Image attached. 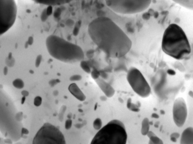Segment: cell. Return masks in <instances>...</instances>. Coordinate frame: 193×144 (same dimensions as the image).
<instances>
[{
  "mask_svg": "<svg viewBox=\"0 0 193 144\" xmlns=\"http://www.w3.org/2000/svg\"><path fill=\"white\" fill-rule=\"evenodd\" d=\"M88 31L93 41L109 57L122 58L131 49L129 37L108 17L95 19L89 25Z\"/></svg>",
  "mask_w": 193,
  "mask_h": 144,
  "instance_id": "cell-1",
  "label": "cell"
},
{
  "mask_svg": "<svg viewBox=\"0 0 193 144\" xmlns=\"http://www.w3.org/2000/svg\"><path fill=\"white\" fill-rule=\"evenodd\" d=\"M162 48L165 54L178 60L185 59L191 53L190 44L185 32L175 24L169 25L164 31Z\"/></svg>",
  "mask_w": 193,
  "mask_h": 144,
  "instance_id": "cell-2",
  "label": "cell"
},
{
  "mask_svg": "<svg viewBox=\"0 0 193 144\" xmlns=\"http://www.w3.org/2000/svg\"><path fill=\"white\" fill-rule=\"evenodd\" d=\"M46 45L49 54L59 61L74 63L81 62L84 58L83 50L79 46L56 35L48 37Z\"/></svg>",
  "mask_w": 193,
  "mask_h": 144,
  "instance_id": "cell-3",
  "label": "cell"
},
{
  "mask_svg": "<svg viewBox=\"0 0 193 144\" xmlns=\"http://www.w3.org/2000/svg\"><path fill=\"white\" fill-rule=\"evenodd\" d=\"M128 136L123 123L112 120L101 129L91 144H126Z\"/></svg>",
  "mask_w": 193,
  "mask_h": 144,
  "instance_id": "cell-4",
  "label": "cell"
},
{
  "mask_svg": "<svg viewBox=\"0 0 193 144\" xmlns=\"http://www.w3.org/2000/svg\"><path fill=\"white\" fill-rule=\"evenodd\" d=\"M107 6L114 12L121 14H133L144 11L149 7L151 1H106Z\"/></svg>",
  "mask_w": 193,
  "mask_h": 144,
  "instance_id": "cell-5",
  "label": "cell"
},
{
  "mask_svg": "<svg viewBox=\"0 0 193 144\" xmlns=\"http://www.w3.org/2000/svg\"><path fill=\"white\" fill-rule=\"evenodd\" d=\"M32 144H66L65 137L60 130L49 123L39 129Z\"/></svg>",
  "mask_w": 193,
  "mask_h": 144,
  "instance_id": "cell-6",
  "label": "cell"
},
{
  "mask_svg": "<svg viewBox=\"0 0 193 144\" xmlns=\"http://www.w3.org/2000/svg\"><path fill=\"white\" fill-rule=\"evenodd\" d=\"M17 7L13 0H0V35L7 31L15 23Z\"/></svg>",
  "mask_w": 193,
  "mask_h": 144,
  "instance_id": "cell-7",
  "label": "cell"
},
{
  "mask_svg": "<svg viewBox=\"0 0 193 144\" xmlns=\"http://www.w3.org/2000/svg\"><path fill=\"white\" fill-rule=\"evenodd\" d=\"M127 79L134 92L141 97L147 98L151 93V88L140 71L131 67L128 71Z\"/></svg>",
  "mask_w": 193,
  "mask_h": 144,
  "instance_id": "cell-8",
  "label": "cell"
},
{
  "mask_svg": "<svg viewBox=\"0 0 193 144\" xmlns=\"http://www.w3.org/2000/svg\"><path fill=\"white\" fill-rule=\"evenodd\" d=\"M187 109L185 100L178 97L175 100L173 107V120L177 127H183L186 120Z\"/></svg>",
  "mask_w": 193,
  "mask_h": 144,
  "instance_id": "cell-9",
  "label": "cell"
},
{
  "mask_svg": "<svg viewBox=\"0 0 193 144\" xmlns=\"http://www.w3.org/2000/svg\"><path fill=\"white\" fill-rule=\"evenodd\" d=\"M180 144H193V128L189 127L182 132Z\"/></svg>",
  "mask_w": 193,
  "mask_h": 144,
  "instance_id": "cell-10",
  "label": "cell"
},
{
  "mask_svg": "<svg viewBox=\"0 0 193 144\" xmlns=\"http://www.w3.org/2000/svg\"><path fill=\"white\" fill-rule=\"evenodd\" d=\"M96 82L106 94L107 96L111 97L114 95L115 93V91L108 83L105 82L103 80L101 79H96Z\"/></svg>",
  "mask_w": 193,
  "mask_h": 144,
  "instance_id": "cell-11",
  "label": "cell"
},
{
  "mask_svg": "<svg viewBox=\"0 0 193 144\" xmlns=\"http://www.w3.org/2000/svg\"><path fill=\"white\" fill-rule=\"evenodd\" d=\"M69 89L71 93L79 100H83L81 97L84 100L85 99L84 95L75 83L71 84L69 87Z\"/></svg>",
  "mask_w": 193,
  "mask_h": 144,
  "instance_id": "cell-12",
  "label": "cell"
},
{
  "mask_svg": "<svg viewBox=\"0 0 193 144\" xmlns=\"http://www.w3.org/2000/svg\"><path fill=\"white\" fill-rule=\"evenodd\" d=\"M71 1H58V0H53V1H48V0H40V1H35V2L40 4L52 6V5H59L65 4V3H69Z\"/></svg>",
  "mask_w": 193,
  "mask_h": 144,
  "instance_id": "cell-13",
  "label": "cell"
},
{
  "mask_svg": "<svg viewBox=\"0 0 193 144\" xmlns=\"http://www.w3.org/2000/svg\"><path fill=\"white\" fill-rule=\"evenodd\" d=\"M150 128V122L149 119L145 118L142 121L141 132L143 136H146L149 132Z\"/></svg>",
  "mask_w": 193,
  "mask_h": 144,
  "instance_id": "cell-14",
  "label": "cell"
},
{
  "mask_svg": "<svg viewBox=\"0 0 193 144\" xmlns=\"http://www.w3.org/2000/svg\"><path fill=\"white\" fill-rule=\"evenodd\" d=\"M175 2L178 4L181 5V6L185 7L190 9L193 10V1H174Z\"/></svg>",
  "mask_w": 193,
  "mask_h": 144,
  "instance_id": "cell-15",
  "label": "cell"
},
{
  "mask_svg": "<svg viewBox=\"0 0 193 144\" xmlns=\"http://www.w3.org/2000/svg\"><path fill=\"white\" fill-rule=\"evenodd\" d=\"M148 144H163L162 140L155 134L150 137Z\"/></svg>",
  "mask_w": 193,
  "mask_h": 144,
  "instance_id": "cell-16",
  "label": "cell"
},
{
  "mask_svg": "<svg viewBox=\"0 0 193 144\" xmlns=\"http://www.w3.org/2000/svg\"><path fill=\"white\" fill-rule=\"evenodd\" d=\"M127 107L129 109L132 111L137 112L140 111L138 106L136 105L133 104L132 103L131 100L130 99L128 100L127 104Z\"/></svg>",
  "mask_w": 193,
  "mask_h": 144,
  "instance_id": "cell-17",
  "label": "cell"
},
{
  "mask_svg": "<svg viewBox=\"0 0 193 144\" xmlns=\"http://www.w3.org/2000/svg\"><path fill=\"white\" fill-rule=\"evenodd\" d=\"M12 85H13L14 87L15 88L19 89H21L24 88V81L20 79H16L12 82Z\"/></svg>",
  "mask_w": 193,
  "mask_h": 144,
  "instance_id": "cell-18",
  "label": "cell"
},
{
  "mask_svg": "<svg viewBox=\"0 0 193 144\" xmlns=\"http://www.w3.org/2000/svg\"><path fill=\"white\" fill-rule=\"evenodd\" d=\"M80 67L85 72L87 73H90L91 72V71L90 67H89L86 62L82 60L80 62Z\"/></svg>",
  "mask_w": 193,
  "mask_h": 144,
  "instance_id": "cell-19",
  "label": "cell"
},
{
  "mask_svg": "<svg viewBox=\"0 0 193 144\" xmlns=\"http://www.w3.org/2000/svg\"><path fill=\"white\" fill-rule=\"evenodd\" d=\"M94 127L96 130L101 129L102 126L101 121L100 118H97L94 121L93 124Z\"/></svg>",
  "mask_w": 193,
  "mask_h": 144,
  "instance_id": "cell-20",
  "label": "cell"
},
{
  "mask_svg": "<svg viewBox=\"0 0 193 144\" xmlns=\"http://www.w3.org/2000/svg\"><path fill=\"white\" fill-rule=\"evenodd\" d=\"M42 98L39 96H37L34 100V105L36 106H40L42 104Z\"/></svg>",
  "mask_w": 193,
  "mask_h": 144,
  "instance_id": "cell-21",
  "label": "cell"
},
{
  "mask_svg": "<svg viewBox=\"0 0 193 144\" xmlns=\"http://www.w3.org/2000/svg\"><path fill=\"white\" fill-rule=\"evenodd\" d=\"M48 17L47 14H46V8L45 9L41 15L40 18L41 21H42V22H45V21L47 20Z\"/></svg>",
  "mask_w": 193,
  "mask_h": 144,
  "instance_id": "cell-22",
  "label": "cell"
},
{
  "mask_svg": "<svg viewBox=\"0 0 193 144\" xmlns=\"http://www.w3.org/2000/svg\"><path fill=\"white\" fill-rule=\"evenodd\" d=\"M180 135L179 133L175 132L171 135V140L172 141L174 142H177V139L179 137Z\"/></svg>",
  "mask_w": 193,
  "mask_h": 144,
  "instance_id": "cell-23",
  "label": "cell"
},
{
  "mask_svg": "<svg viewBox=\"0 0 193 144\" xmlns=\"http://www.w3.org/2000/svg\"><path fill=\"white\" fill-rule=\"evenodd\" d=\"M100 75V72L96 70H94L92 72V77L94 79H98V78H99Z\"/></svg>",
  "mask_w": 193,
  "mask_h": 144,
  "instance_id": "cell-24",
  "label": "cell"
},
{
  "mask_svg": "<svg viewBox=\"0 0 193 144\" xmlns=\"http://www.w3.org/2000/svg\"><path fill=\"white\" fill-rule=\"evenodd\" d=\"M42 55H39V56H37L36 60H35V67H38L39 66V65L40 64L41 61H42Z\"/></svg>",
  "mask_w": 193,
  "mask_h": 144,
  "instance_id": "cell-25",
  "label": "cell"
},
{
  "mask_svg": "<svg viewBox=\"0 0 193 144\" xmlns=\"http://www.w3.org/2000/svg\"><path fill=\"white\" fill-rule=\"evenodd\" d=\"M62 13V10L60 8H58L55 10L54 13V16L55 18H58L60 16Z\"/></svg>",
  "mask_w": 193,
  "mask_h": 144,
  "instance_id": "cell-26",
  "label": "cell"
},
{
  "mask_svg": "<svg viewBox=\"0 0 193 144\" xmlns=\"http://www.w3.org/2000/svg\"><path fill=\"white\" fill-rule=\"evenodd\" d=\"M46 14L48 16L51 15L53 13V8L51 6H49L46 8Z\"/></svg>",
  "mask_w": 193,
  "mask_h": 144,
  "instance_id": "cell-27",
  "label": "cell"
},
{
  "mask_svg": "<svg viewBox=\"0 0 193 144\" xmlns=\"http://www.w3.org/2000/svg\"><path fill=\"white\" fill-rule=\"evenodd\" d=\"M82 79V77L80 75L73 76L70 78V80L71 81H79Z\"/></svg>",
  "mask_w": 193,
  "mask_h": 144,
  "instance_id": "cell-28",
  "label": "cell"
},
{
  "mask_svg": "<svg viewBox=\"0 0 193 144\" xmlns=\"http://www.w3.org/2000/svg\"><path fill=\"white\" fill-rule=\"evenodd\" d=\"M71 125H72V121L71 120H67L65 123V128L67 129H70L71 127Z\"/></svg>",
  "mask_w": 193,
  "mask_h": 144,
  "instance_id": "cell-29",
  "label": "cell"
},
{
  "mask_svg": "<svg viewBox=\"0 0 193 144\" xmlns=\"http://www.w3.org/2000/svg\"><path fill=\"white\" fill-rule=\"evenodd\" d=\"M79 28H78V26H77H77H75L74 30H73V34L76 36V35H78V32H79Z\"/></svg>",
  "mask_w": 193,
  "mask_h": 144,
  "instance_id": "cell-30",
  "label": "cell"
},
{
  "mask_svg": "<svg viewBox=\"0 0 193 144\" xmlns=\"http://www.w3.org/2000/svg\"><path fill=\"white\" fill-rule=\"evenodd\" d=\"M74 24V21L71 20H67V22H66V25L68 26H72Z\"/></svg>",
  "mask_w": 193,
  "mask_h": 144,
  "instance_id": "cell-31",
  "label": "cell"
},
{
  "mask_svg": "<svg viewBox=\"0 0 193 144\" xmlns=\"http://www.w3.org/2000/svg\"><path fill=\"white\" fill-rule=\"evenodd\" d=\"M33 37H29V39H28L27 44L29 45H31L32 44H33Z\"/></svg>",
  "mask_w": 193,
  "mask_h": 144,
  "instance_id": "cell-32",
  "label": "cell"
},
{
  "mask_svg": "<svg viewBox=\"0 0 193 144\" xmlns=\"http://www.w3.org/2000/svg\"><path fill=\"white\" fill-rule=\"evenodd\" d=\"M28 133V130L25 128H22V129H21V134H22V135L23 134H27Z\"/></svg>",
  "mask_w": 193,
  "mask_h": 144,
  "instance_id": "cell-33",
  "label": "cell"
},
{
  "mask_svg": "<svg viewBox=\"0 0 193 144\" xmlns=\"http://www.w3.org/2000/svg\"><path fill=\"white\" fill-rule=\"evenodd\" d=\"M22 93V95H23V96L25 97L27 96L28 95V94H29L28 92L26 91H23L22 92V93Z\"/></svg>",
  "mask_w": 193,
  "mask_h": 144,
  "instance_id": "cell-34",
  "label": "cell"
},
{
  "mask_svg": "<svg viewBox=\"0 0 193 144\" xmlns=\"http://www.w3.org/2000/svg\"><path fill=\"white\" fill-rule=\"evenodd\" d=\"M8 72V67H4V70H3V74L5 75H6L7 74V73Z\"/></svg>",
  "mask_w": 193,
  "mask_h": 144,
  "instance_id": "cell-35",
  "label": "cell"
},
{
  "mask_svg": "<svg viewBox=\"0 0 193 144\" xmlns=\"http://www.w3.org/2000/svg\"><path fill=\"white\" fill-rule=\"evenodd\" d=\"M26 98L25 97L23 96L21 99V104H24L25 102V101H26Z\"/></svg>",
  "mask_w": 193,
  "mask_h": 144,
  "instance_id": "cell-36",
  "label": "cell"
},
{
  "mask_svg": "<svg viewBox=\"0 0 193 144\" xmlns=\"http://www.w3.org/2000/svg\"><path fill=\"white\" fill-rule=\"evenodd\" d=\"M152 117L153 118H159V116L156 114H153L152 115Z\"/></svg>",
  "mask_w": 193,
  "mask_h": 144,
  "instance_id": "cell-37",
  "label": "cell"
}]
</instances>
